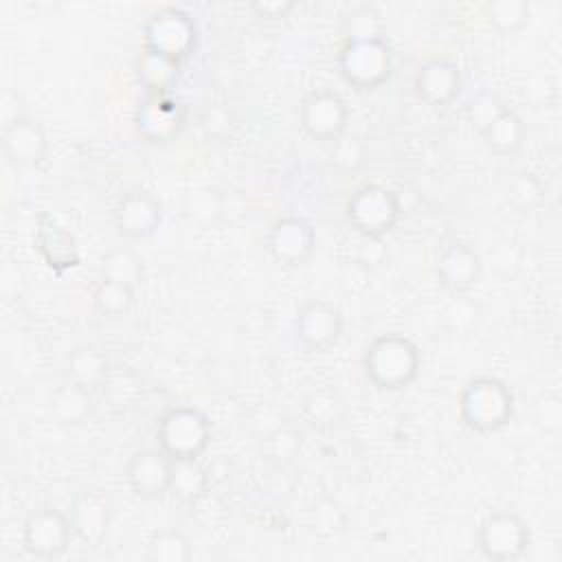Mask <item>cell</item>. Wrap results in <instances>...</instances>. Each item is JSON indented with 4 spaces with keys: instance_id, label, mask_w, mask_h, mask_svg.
Wrapping results in <instances>:
<instances>
[{
    "instance_id": "cell-1",
    "label": "cell",
    "mask_w": 562,
    "mask_h": 562,
    "mask_svg": "<svg viewBox=\"0 0 562 562\" xmlns=\"http://www.w3.org/2000/svg\"><path fill=\"white\" fill-rule=\"evenodd\" d=\"M367 380L380 391L406 389L422 369L417 345L404 334H380L371 340L362 356Z\"/></svg>"
},
{
    "instance_id": "cell-2",
    "label": "cell",
    "mask_w": 562,
    "mask_h": 562,
    "mask_svg": "<svg viewBox=\"0 0 562 562\" xmlns=\"http://www.w3.org/2000/svg\"><path fill=\"white\" fill-rule=\"evenodd\" d=\"M459 417L472 432H496L509 424L516 411L512 389L494 375L470 378L459 393Z\"/></svg>"
},
{
    "instance_id": "cell-3",
    "label": "cell",
    "mask_w": 562,
    "mask_h": 562,
    "mask_svg": "<svg viewBox=\"0 0 562 562\" xmlns=\"http://www.w3.org/2000/svg\"><path fill=\"white\" fill-rule=\"evenodd\" d=\"M156 441L171 459H198L211 443V422L193 406H173L158 419Z\"/></svg>"
},
{
    "instance_id": "cell-4",
    "label": "cell",
    "mask_w": 562,
    "mask_h": 562,
    "mask_svg": "<svg viewBox=\"0 0 562 562\" xmlns=\"http://www.w3.org/2000/svg\"><path fill=\"white\" fill-rule=\"evenodd\" d=\"M400 213L402 206L397 193L375 182L358 187L345 206L347 222L367 239H380L391 233L400 220Z\"/></svg>"
},
{
    "instance_id": "cell-5",
    "label": "cell",
    "mask_w": 562,
    "mask_h": 562,
    "mask_svg": "<svg viewBox=\"0 0 562 562\" xmlns=\"http://www.w3.org/2000/svg\"><path fill=\"white\" fill-rule=\"evenodd\" d=\"M340 77L358 90H375L393 72V53L386 40L345 42L338 53Z\"/></svg>"
},
{
    "instance_id": "cell-6",
    "label": "cell",
    "mask_w": 562,
    "mask_h": 562,
    "mask_svg": "<svg viewBox=\"0 0 562 562\" xmlns=\"http://www.w3.org/2000/svg\"><path fill=\"white\" fill-rule=\"evenodd\" d=\"M198 44V29L193 18L178 9L167 7L156 11L143 26V48L184 61L191 57Z\"/></svg>"
},
{
    "instance_id": "cell-7",
    "label": "cell",
    "mask_w": 562,
    "mask_h": 562,
    "mask_svg": "<svg viewBox=\"0 0 562 562\" xmlns=\"http://www.w3.org/2000/svg\"><path fill=\"white\" fill-rule=\"evenodd\" d=\"M531 542V531L527 522L509 509L490 512L476 531L479 551L494 562L518 560Z\"/></svg>"
},
{
    "instance_id": "cell-8",
    "label": "cell",
    "mask_w": 562,
    "mask_h": 562,
    "mask_svg": "<svg viewBox=\"0 0 562 562\" xmlns=\"http://www.w3.org/2000/svg\"><path fill=\"white\" fill-rule=\"evenodd\" d=\"M345 329L342 312L323 299L305 301L294 316V336L299 345L310 353H323L331 349Z\"/></svg>"
},
{
    "instance_id": "cell-9",
    "label": "cell",
    "mask_w": 562,
    "mask_h": 562,
    "mask_svg": "<svg viewBox=\"0 0 562 562\" xmlns=\"http://www.w3.org/2000/svg\"><path fill=\"white\" fill-rule=\"evenodd\" d=\"M72 527L68 514L55 507H42L33 512L22 525V547L33 558L50 560L59 558L72 538Z\"/></svg>"
},
{
    "instance_id": "cell-10",
    "label": "cell",
    "mask_w": 562,
    "mask_h": 562,
    "mask_svg": "<svg viewBox=\"0 0 562 562\" xmlns=\"http://www.w3.org/2000/svg\"><path fill=\"white\" fill-rule=\"evenodd\" d=\"M301 127L314 140H336L345 134L349 123V108L345 99L334 90L310 92L299 108Z\"/></svg>"
},
{
    "instance_id": "cell-11",
    "label": "cell",
    "mask_w": 562,
    "mask_h": 562,
    "mask_svg": "<svg viewBox=\"0 0 562 562\" xmlns=\"http://www.w3.org/2000/svg\"><path fill=\"white\" fill-rule=\"evenodd\" d=\"M187 121V110L173 94L145 97L134 116L136 134L151 145H162L173 140Z\"/></svg>"
},
{
    "instance_id": "cell-12",
    "label": "cell",
    "mask_w": 562,
    "mask_h": 562,
    "mask_svg": "<svg viewBox=\"0 0 562 562\" xmlns=\"http://www.w3.org/2000/svg\"><path fill=\"white\" fill-rule=\"evenodd\" d=\"M68 520H70L75 538L81 544L97 549L105 542V538L110 533L112 505H110L108 496L101 494L99 490H79L70 498Z\"/></svg>"
},
{
    "instance_id": "cell-13",
    "label": "cell",
    "mask_w": 562,
    "mask_h": 562,
    "mask_svg": "<svg viewBox=\"0 0 562 562\" xmlns=\"http://www.w3.org/2000/svg\"><path fill=\"white\" fill-rule=\"evenodd\" d=\"M266 248L283 266H303L316 250V231L305 217H279L268 231Z\"/></svg>"
},
{
    "instance_id": "cell-14",
    "label": "cell",
    "mask_w": 562,
    "mask_h": 562,
    "mask_svg": "<svg viewBox=\"0 0 562 562\" xmlns=\"http://www.w3.org/2000/svg\"><path fill=\"white\" fill-rule=\"evenodd\" d=\"M162 222V206L156 195L143 189L127 191L114 206V226L125 239H147Z\"/></svg>"
},
{
    "instance_id": "cell-15",
    "label": "cell",
    "mask_w": 562,
    "mask_h": 562,
    "mask_svg": "<svg viewBox=\"0 0 562 562\" xmlns=\"http://www.w3.org/2000/svg\"><path fill=\"white\" fill-rule=\"evenodd\" d=\"M171 463L173 459L167 457L160 448L134 452L125 465L130 490L143 501H154L169 494Z\"/></svg>"
},
{
    "instance_id": "cell-16",
    "label": "cell",
    "mask_w": 562,
    "mask_h": 562,
    "mask_svg": "<svg viewBox=\"0 0 562 562\" xmlns=\"http://www.w3.org/2000/svg\"><path fill=\"white\" fill-rule=\"evenodd\" d=\"M2 151L15 167H31L44 160L48 136L40 121L22 114L2 127Z\"/></svg>"
},
{
    "instance_id": "cell-17",
    "label": "cell",
    "mask_w": 562,
    "mask_h": 562,
    "mask_svg": "<svg viewBox=\"0 0 562 562\" xmlns=\"http://www.w3.org/2000/svg\"><path fill=\"white\" fill-rule=\"evenodd\" d=\"M417 97L432 108H448L461 92V70L448 57L426 59L415 75Z\"/></svg>"
},
{
    "instance_id": "cell-18",
    "label": "cell",
    "mask_w": 562,
    "mask_h": 562,
    "mask_svg": "<svg viewBox=\"0 0 562 562\" xmlns=\"http://www.w3.org/2000/svg\"><path fill=\"white\" fill-rule=\"evenodd\" d=\"M437 279L450 292H468L481 277V255L463 241L448 244L437 257Z\"/></svg>"
},
{
    "instance_id": "cell-19",
    "label": "cell",
    "mask_w": 562,
    "mask_h": 562,
    "mask_svg": "<svg viewBox=\"0 0 562 562\" xmlns=\"http://www.w3.org/2000/svg\"><path fill=\"white\" fill-rule=\"evenodd\" d=\"M37 250L42 252L44 261L53 270H68L79 263V250L77 241L59 222H55L50 215H40L37 220V233H35Z\"/></svg>"
},
{
    "instance_id": "cell-20",
    "label": "cell",
    "mask_w": 562,
    "mask_h": 562,
    "mask_svg": "<svg viewBox=\"0 0 562 562\" xmlns=\"http://www.w3.org/2000/svg\"><path fill=\"white\" fill-rule=\"evenodd\" d=\"M180 66L182 64L171 57L143 48V53L136 59V79L145 90V97L171 94L180 77Z\"/></svg>"
},
{
    "instance_id": "cell-21",
    "label": "cell",
    "mask_w": 562,
    "mask_h": 562,
    "mask_svg": "<svg viewBox=\"0 0 562 562\" xmlns=\"http://www.w3.org/2000/svg\"><path fill=\"white\" fill-rule=\"evenodd\" d=\"M110 371L105 353L92 345H79L66 356L68 382H75L88 391H99Z\"/></svg>"
},
{
    "instance_id": "cell-22",
    "label": "cell",
    "mask_w": 562,
    "mask_h": 562,
    "mask_svg": "<svg viewBox=\"0 0 562 562\" xmlns=\"http://www.w3.org/2000/svg\"><path fill=\"white\" fill-rule=\"evenodd\" d=\"M209 490V472L198 459H173L169 494L182 505H195Z\"/></svg>"
},
{
    "instance_id": "cell-23",
    "label": "cell",
    "mask_w": 562,
    "mask_h": 562,
    "mask_svg": "<svg viewBox=\"0 0 562 562\" xmlns=\"http://www.w3.org/2000/svg\"><path fill=\"white\" fill-rule=\"evenodd\" d=\"M48 408H50V415L59 424L79 426L92 413V391H88L75 382H66L53 391Z\"/></svg>"
},
{
    "instance_id": "cell-24",
    "label": "cell",
    "mask_w": 562,
    "mask_h": 562,
    "mask_svg": "<svg viewBox=\"0 0 562 562\" xmlns=\"http://www.w3.org/2000/svg\"><path fill=\"white\" fill-rule=\"evenodd\" d=\"M525 136H527V127H525V121L520 119V114L512 108L503 110L494 121L492 125L481 134V138L485 140V145L501 154V156H509V154H516L522 143H525Z\"/></svg>"
},
{
    "instance_id": "cell-25",
    "label": "cell",
    "mask_w": 562,
    "mask_h": 562,
    "mask_svg": "<svg viewBox=\"0 0 562 562\" xmlns=\"http://www.w3.org/2000/svg\"><path fill=\"white\" fill-rule=\"evenodd\" d=\"M143 272H145L143 257L127 246H114L105 250L99 259L101 279H110V281H119L136 288L143 281Z\"/></svg>"
},
{
    "instance_id": "cell-26",
    "label": "cell",
    "mask_w": 562,
    "mask_h": 562,
    "mask_svg": "<svg viewBox=\"0 0 562 562\" xmlns=\"http://www.w3.org/2000/svg\"><path fill=\"white\" fill-rule=\"evenodd\" d=\"M101 395L114 411H130L134 408L143 397V382L140 378L121 367H110L105 382L101 384Z\"/></svg>"
},
{
    "instance_id": "cell-27",
    "label": "cell",
    "mask_w": 562,
    "mask_h": 562,
    "mask_svg": "<svg viewBox=\"0 0 562 562\" xmlns=\"http://www.w3.org/2000/svg\"><path fill=\"white\" fill-rule=\"evenodd\" d=\"M342 33L347 42H371L384 40V20L371 4H358L345 13Z\"/></svg>"
},
{
    "instance_id": "cell-28",
    "label": "cell",
    "mask_w": 562,
    "mask_h": 562,
    "mask_svg": "<svg viewBox=\"0 0 562 562\" xmlns=\"http://www.w3.org/2000/svg\"><path fill=\"white\" fill-rule=\"evenodd\" d=\"M134 290L132 285L110 281V279H99L92 288V301L97 310L105 316H123L132 310L134 305Z\"/></svg>"
},
{
    "instance_id": "cell-29",
    "label": "cell",
    "mask_w": 562,
    "mask_h": 562,
    "mask_svg": "<svg viewBox=\"0 0 562 562\" xmlns=\"http://www.w3.org/2000/svg\"><path fill=\"white\" fill-rule=\"evenodd\" d=\"M529 13L531 7L527 0H496L485 4V15L492 29H496L503 35L520 31L527 24Z\"/></svg>"
},
{
    "instance_id": "cell-30",
    "label": "cell",
    "mask_w": 562,
    "mask_h": 562,
    "mask_svg": "<svg viewBox=\"0 0 562 562\" xmlns=\"http://www.w3.org/2000/svg\"><path fill=\"white\" fill-rule=\"evenodd\" d=\"M147 558L154 562H187L191 558V540L178 529H162L151 536Z\"/></svg>"
},
{
    "instance_id": "cell-31",
    "label": "cell",
    "mask_w": 562,
    "mask_h": 562,
    "mask_svg": "<svg viewBox=\"0 0 562 562\" xmlns=\"http://www.w3.org/2000/svg\"><path fill=\"white\" fill-rule=\"evenodd\" d=\"M509 105L494 92L490 90H481L476 92L468 103H465V119L470 123V127L481 136L490 125L492 121L503 112L507 110Z\"/></svg>"
},
{
    "instance_id": "cell-32",
    "label": "cell",
    "mask_w": 562,
    "mask_h": 562,
    "mask_svg": "<svg viewBox=\"0 0 562 562\" xmlns=\"http://www.w3.org/2000/svg\"><path fill=\"white\" fill-rule=\"evenodd\" d=\"M305 417L318 428H331L342 419V402L329 391H316L305 400Z\"/></svg>"
},
{
    "instance_id": "cell-33",
    "label": "cell",
    "mask_w": 562,
    "mask_h": 562,
    "mask_svg": "<svg viewBox=\"0 0 562 562\" xmlns=\"http://www.w3.org/2000/svg\"><path fill=\"white\" fill-rule=\"evenodd\" d=\"M303 446V435L294 426H279L266 439V454L270 461L283 465L290 463Z\"/></svg>"
},
{
    "instance_id": "cell-34",
    "label": "cell",
    "mask_w": 562,
    "mask_h": 562,
    "mask_svg": "<svg viewBox=\"0 0 562 562\" xmlns=\"http://www.w3.org/2000/svg\"><path fill=\"white\" fill-rule=\"evenodd\" d=\"M331 162L342 171H358L367 162V145L358 136L342 134L336 140H331Z\"/></svg>"
},
{
    "instance_id": "cell-35",
    "label": "cell",
    "mask_w": 562,
    "mask_h": 562,
    "mask_svg": "<svg viewBox=\"0 0 562 562\" xmlns=\"http://www.w3.org/2000/svg\"><path fill=\"white\" fill-rule=\"evenodd\" d=\"M345 522H347V516L342 507L331 498L318 501L312 509V527L318 536H325V538L336 536L345 529Z\"/></svg>"
},
{
    "instance_id": "cell-36",
    "label": "cell",
    "mask_w": 562,
    "mask_h": 562,
    "mask_svg": "<svg viewBox=\"0 0 562 562\" xmlns=\"http://www.w3.org/2000/svg\"><path fill=\"white\" fill-rule=\"evenodd\" d=\"M536 419L544 432H560L562 428V397L558 393H544L536 406Z\"/></svg>"
},
{
    "instance_id": "cell-37",
    "label": "cell",
    "mask_w": 562,
    "mask_h": 562,
    "mask_svg": "<svg viewBox=\"0 0 562 562\" xmlns=\"http://www.w3.org/2000/svg\"><path fill=\"white\" fill-rule=\"evenodd\" d=\"M294 7H296V2H290V0H277V2H252V4H250V9H252L259 18H268V20L285 18Z\"/></svg>"
}]
</instances>
